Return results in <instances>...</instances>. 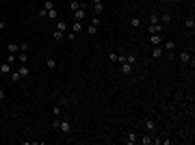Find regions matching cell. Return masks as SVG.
I'll return each instance as SVG.
<instances>
[{"label": "cell", "instance_id": "30", "mask_svg": "<svg viewBox=\"0 0 195 145\" xmlns=\"http://www.w3.org/2000/svg\"><path fill=\"white\" fill-rule=\"evenodd\" d=\"M44 9H46V11L54 9V5H52V0H46V2H44Z\"/></svg>", "mask_w": 195, "mask_h": 145}, {"label": "cell", "instance_id": "29", "mask_svg": "<svg viewBox=\"0 0 195 145\" xmlns=\"http://www.w3.org/2000/svg\"><path fill=\"white\" fill-rule=\"evenodd\" d=\"M100 22H102V17H100V15H93V17H91V24L100 26Z\"/></svg>", "mask_w": 195, "mask_h": 145}, {"label": "cell", "instance_id": "12", "mask_svg": "<svg viewBox=\"0 0 195 145\" xmlns=\"http://www.w3.org/2000/svg\"><path fill=\"white\" fill-rule=\"evenodd\" d=\"M69 9H72V13H74V11H78V9H83V2H78V0H72V2H69Z\"/></svg>", "mask_w": 195, "mask_h": 145}, {"label": "cell", "instance_id": "6", "mask_svg": "<svg viewBox=\"0 0 195 145\" xmlns=\"http://www.w3.org/2000/svg\"><path fill=\"white\" fill-rule=\"evenodd\" d=\"M136 141H139V136H136V132H128V136H126V143H128V145H134Z\"/></svg>", "mask_w": 195, "mask_h": 145}, {"label": "cell", "instance_id": "23", "mask_svg": "<svg viewBox=\"0 0 195 145\" xmlns=\"http://www.w3.org/2000/svg\"><path fill=\"white\" fill-rule=\"evenodd\" d=\"M145 128H147V130H154V128H156V124H154V119H145Z\"/></svg>", "mask_w": 195, "mask_h": 145}, {"label": "cell", "instance_id": "35", "mask_svg": "<svg viewBox=\"0 0 195 145\" xmlns=\"http://www.w3.org/2000/svg\"><path fill=\"white\" fill-rule=\"evenodd\" d=\"M28 48H30L28 44H20V50H22V52H26V50H28Z\"/></svg>", "mask_w": 195, "mask_h": 145}, {"label": "cell", "instance_id": "34", "mask_svg": "<svg viewBox=\"0 0 195 145\" xmlns=\"http://www.w3.org/2000/svg\"><path fill=\"white\" fill-rule=\"evenodd\" d=\"M37 15H39V17H41V19H46V15H48V11H46V9H41V11H39Z\"/></svg>", "mask_w": 195, "mask_h": 145}, {"label": "cell", "instance_id": "1", "mask_svg": "<svg viewBox=\"0 0 195 145\" xmlns=\"http://www.w3.org/2000/svg\"><path fill=\"white\" fill-rule=\"evenodd\" d=\"M180 63H182V65L193 63V56H191V48H186V50H182V52H180Z\"/></svg>", "mask_w": 195, "mask_h": 145}, {"label": "cell", "instance_id": "4", "mask_svg": "<svg viewBox=\"0 0 195 145\" xmlns=\"http://www.w3.org/2000/svg\"><path fill=\"white\" fill-rule=\"evenodd\" d=\"M85 15H87V9H78V11H74V19H76V22H83Z\"/></svg>", "mask_w": 195, "mask_h": 145}, {"label": "cell", "instance_id": "31", "mask_svg": "<svg viewBox=\"0 0 195 145\" xmlns=\"http://www.w3.org/2000/svg\"><path fill=\"white\" fill-rule=\"evenodd\" d=\"M108 58H111L113 63H117V58H119V54H117V52H111V54H108Z\"/></svg>", "mask_w": 195, "mask_h": 145}, {"label": "cell", "instance_id": "9", "mask_svg": "<svg viewBox=\"0 0 195 145\" xmlns=\"http://www.w3.org/2000/svg\"><path fill=\"white\" fill-rule=\"evenodd\" d=\"M17 72H20V76H22V78H28V76H30V69H28V65H22V67H20Z\"/></svg>", "mask_w": 195, "mask_h": 145}, {"label": "cell", "instance_id": "7", "mask_svg": "<svg viewBox=\"0 0 195 145\" xmlns=\"http://www.w3.org/2000/svg\"><path fill=\"white\" fill-rule=\"evenodd\" d=\"M119 69H122V74H126V76H128V74H130L134 67H132L130 63H119Z\"/></svg>", "mask_w": 195, "mask_h": 145}, {"label": "cell", "instance_id": "22", "mask_svg": "<svg viewBox=\"0 0 195 145\" xmlns=\"http://www.w3.org/2000/svg\"><path fill=\"white\" fill-rule=\"evenodd\" d=\"M52 37L56 39V41H61V39H65V33H61V30H54V33H52Z\"/></svg>", "mask_w": 195, "mask_h": 145}, {"label": "cell", "instance_id": "28", "mask_svg": "<svg viewBox=\"0 0 195 145\" xmlns=\"http://www.w3.org/2000/svg\"><path fill=\"white\" fill-rule=\"evenodd\" d=\"M11 80H13V82L22 80V76H20V72H11Z\"/></svg>", "mask_w": 195, "mask_h": 145}, {"label": "cell", "instance_id": "5", "mask_svg": "<svg viewBox=\"0 0 195 145\" xmlns=\"http://www.w3.org/2000/svg\"><path fill=\"white\" fill-rule=\"evenodd\" d=\"M163 54H165V50H163L161 46H154V50H152V58H161Z\"/></svg>", "mask_w": 195, "mask_h": 145}, {"label": "cell", "instance_id": "8", "mask_svg": "<svg viewBox=\"0 0 195 145\" xmlns=\"http://www.w3.org/2000/svg\"><path fill=\"white\" fill-rule=\"evenodd\" d=\"M150 41H152V44H154V46H161L163 44V37H161V35H150Z\"/></svg>", "mask_w": 195, "mask_h": 145}, {"label": "cell", "instance_id": "13", "mask_svg": "<svg viewBox=\"0 0 195 145\" xmlns=\"http://www.w3.org/2000/svg\"><path fill=\"white\" fill-rule=\"evenodd\" d=\"M83 30V22H76L74 19V24H72V33H80Z\"/></svg>", "mask_w": 195, "mask_h": 145}, {"label": "cell", "instance_id": "27", "mask_svg": "<svg viewBox=\"0 0 195 145\" xmlns=\"http://www.w3.org/2000/svg\"><path fill=\"white\" fill-rule=\"evenodd\" d=\"M150 24L154 26V24H161V17L158 15H150Z\"/></svg>", "mask_w": 195, "mask_h": 145}, {"label": "cell", "instance_id": "19", "mask_svg": "<svg viewBox=\"0 0 195 145\" xmlns=\"http://www.w3.org/2000/svg\"><path fill=\"white\" fill-rule=\"evenodd\" d=\"M46 17H48V19H58V13H56V9H50Z\"/></svg>", "mask_w": 195, "mask_h": 145}, {"label": "cell", "instance_id": "36", "mask_svg": "<svg viewBox=\"0 0 195 145\" xmlns=\"http://www.w3.org/2000/svg\"><path fill=\"white\" fill-rule=\"evenodd\" d=\"M7 28V22H0V30H5Z\"/></svg>", "mask_w": 195, "mask_h": 145}, {"label": "cell", "instance_id": "15", "mask_svg": "<svg viewBox=\"0 0 195 145\" xmlns=\"http://www.w3.org/2000/svg\"><path fill=\"white\" fill-rule=\"evenodd\" d=\"M102 11H104L102 2H98V5H93V15H102Z\"/></svg>", "mask_w": 195, "mask_h": 145}, {"label": "cell", "instance_id": "14", "mask_svg": "<svg viewBox=\"0 0 195 145\" xmlns=\"http://www.w3.org/2000/svg\"><path fill=\"white\" fill-rule=\"evenodd\" d=\"M17 61H20L22 65H26V63H28V54H26V52H20V54H17Z\"/></svg>", "mask_w": 195, "mask_h": 145}, {"label": "cell", "instance_id": "11", "mask_svg": "<svg viewBox=\"0 0 195 145\" xmlns=\"http://www.w3.org/2000/svg\"><path fill=\"white\" fill-rule=\"evenodd\" d=\"M56 30H61V33H67V22L58 19V22H56Z\"/></svg>", "mask_w": 195, "mask_h": 145}, {"label": "cell", "instance_id": "3", "mask_svg": "<svg viewBox=\"0 0 195 145\" xmlns=\"http://www.w3.org/2000/svg\"><path fill=\"white\" fill-rule=\"evenodd\" d=\"M63 104H65V102L61 100L58 104H54V106H52V115H54V117H61V111H63Z\"/></svg>", "mask_w": 195, "mask_h": 145}, {"label": "cell", "instance_id": "17", "mask_svg": "<svg viewBox=\"0 0 195 145\" xmlns=\"http://www.w3.org/2000/svg\"><path fill=\"white\" fill-rule=\"evenodd\" d=\"M173 41H165V44H163V50H165V52H171V50H173Z\"/></svg>", "mask_w": 195, "mask_h": 145}, {"label": "cell", "instance_id": "32", "mask_svg": "<svg viewBox=\"0 0 195 145\" xmlns=\"http://www.w3.org/2000/svg\"><path fill=\"white\" fill-rule=\"evenodd\" d=\"M65 39H67V41H74V39H76V33H65Z\"/></svg>", "mask_w": 195, "mask_h": 145}, {"label": "cell", "instance_id": "33", "mask_svg": "<svg viewBox=\"0 0 195 145\" xmlns=\"http://www.w3.org/2000/svg\"><path fill=\"white\" fill-rule=\"evenodd\" d=\"M7 100V91H5V89H0V102H5Z\"/></svg>", "mask_w": 195, "mask_h": 145}, {"label": "cell", "instance_id": "10", "mask_svg": "<svg viewBox=\"0 0 195 145\" xmlns=\"http://www.w3.org/2000/svg\"><path fill=\"white\" fill-rule=\"evenodd\" d=\"M11 72H13V69H11V63H9V61L0 65V74H11Z\"/></svg>", "mask_w": 195, "mask_h": 145}, {"label": "cell", "instance_id": "26", "mask_svg": "<svg viewBox=\"0 0 195 145\" xmlns=\"http://www.w3.org/2000/svg\"><path fill=\"white\" fill-rule=\"evenodd\" d=\"M87 33H89V35H95V33H98V26H95V24H89V26H87Z\"/></svg>", "mask_w": 195, "mask_h": 145}, {"label": "cell", "instance_id": "21", "mask_svg": "<svg viewBox=\"0 0 195 145\" xmlns=\"http://www.w3.org/2000/svg\"><path fill=\"white\" fill-rule=\"evenodd\" d=\"M184 26H186L189 30H193V28H195V19H193V17H189V19L184 22Z\"/></svg>", "mask_w": 195, "mask_h": 145}, {"label": "cell", "instance_id": "25", "mask_svg": "<svg viewBox=\"0 0 195 145\" xmlns=\"http://www.w3.org/2000/svg\"><path fill=\"white\" fill-rule=\"evenodd\" d=\"M46 65H48V69H56V61H54V58H48Z\"/></svg>", "mask_w": 195, "mask_h": 145}, {"label": "cell", "instance_id": "2", "mask_svg": "<svg viewBox=\"0 0 195 145\" xmlns=\"http://www.w3.org/2000/svg\"><path fill=\"white\" fill-rule=\"evenodd\" d=\"M56 128L63 132V134H69V132H72V124H69V121H58Z\"/></svg>", "mask_w": 195, "mask_h": 145}, {"label": "cell", "instance_id": "24", "mask_svg": "<svg viewBox=\"0 0 195 145\" xmlns=\"http://www.w3.org/2000/svg\"><path fill=\"white\" fill-rule=\"evenodd\" d=\"M7 50H9L11 54H15V52H17L20 48H17V44H7Z\"/></svg>", "mask_w": 195, "mask_h": 145}, {"label": "cell", "instance_id": "20", "mask_svg": "<svg viewBox=\"0 0 195 145\" xmlns=\"http://www.w3.org/2000/svg\"><path fill=\"white\" fill-rule=\"evenodd\" d=\"M161 17V24H167V22H171V15L169 13H163V15H158Z\"/></svg>", "mask_w": 195, "mask_h": 145}, {"label": "cell", "instance_id": "37", "mask_svg": "<svg viewBox=\"0 0 195 145\" xmlns=\"http://www.w3.org/2000/svg\"><path fill=\"white\" fill-rule=\"evenodd\" d=\"M98 2H102V0H91V5H98Z\"/></svg>", "mask_w": 195, "mask_h": 145}, {"label": "cell", "instance_id": "18", "mask_svg": "<svg viewBox=\"0 0 195 145\" xmlns=\"http://www.w3.org/2000/svg\"><path fill=\"white\" fill-rule=\"evenodd\" d=\"M152 141H154V136H150V134L141 136V143H143V145H152Z\"/></svg>", "mask_w": 195, "mask_h": 145}, {"label": "cell", "instance_id": "16", "mask_svg": "<svg viewBox=\"0 0 195 145\" xmlns=\"http://www.w3.org/2000/svg\"><path fill=\"white\" fill-rule=\"evenodd\" d=\"M130 26L132 28H139L141 26V17H130Z\"/></svg>", "mask_w": 195, "mask_h": 145}]
</instances>
